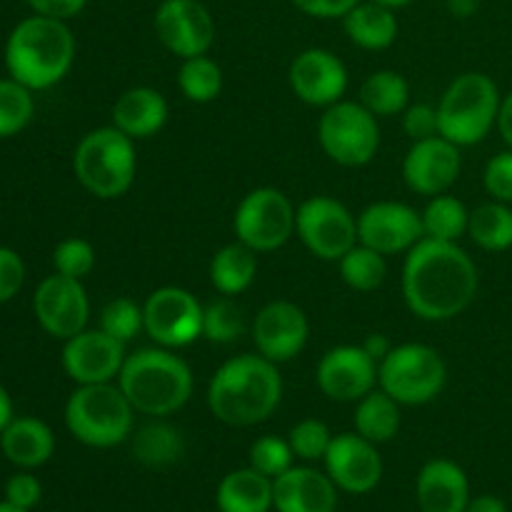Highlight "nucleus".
I'll use <instances>...</instances> for the list:
<instances>
[{
  "instance_id": "4be33fe9",
  "label": "nucleus",
  "mask_w": 512,
  "mask_h": 512,
  "mask_svg": "<svg viewBox=\"0 0 512 512\" xmlns=\"http://www.w3.org/2000/svg\"><path fill=\"white\" fill-rule=\"evenodd\" d=\"M273 508L278 512H335L338 485L315 468H290L273 480Z\"/></svg>"
},
{
  "instance_id": "ddd939ff",
  "label": "nucleus",
  "mask_w": 512,
  "mask_h": 512,
  "mask_svg": "<svg viewBox=\"0 0 512 512\" xmlns=\"http://www.w3.org/2000/svg\"><path fill=\"white\" fill-rule=\"evenodd\" d=\"M153 28L163 48L180 60L208 55L215 43V20L200 0H163Z\"/></svg>"
},
{
  "instance_id": "a18cd8bd",
  "label": "nucleus",
  "mask_w": 512,
  "mask_h": 512,
  "mask_svg": "<svg viewBox=\"0 0 512 512\" xmlns=\"http://www.w3.org/2000/svg\"><path fill=\"white\" fill-rule=\"evenodd\" d=\"M40 498H43V488H40L38 478L28 473L13 475L5 485V500L20 510H33L40 503Z\"/></svg>"
},
{
  "instance_id": "5701e85b",
  "label": "nucleus",
  "mask_w": 512,
  "mask_h": 512,
  "mask_svg": "<svg viewBox=\"0 0 512 512\" xmlns=\"http://www.w3.org/2000/svg\"><path fill=\"white\" fill-rule=\"evenodd\" d=\"M415 495L420 512H465L470 503L468 475L455 460H428L418 473Z\"/></svg>"
},
{
  "instance_id": "6ab92c4d",
  "label": "nucleus",
  "mask_w": 512,
  "mask_h": 512,
  "mask_svg": "<svg viewBox=\"0 0 512 512\" xmlns=\"http://www.w3.org/2000/svg\"><path fill=\"white\" fill-rule=\"evenodd\" d=\"M125 343L105 330H88L65 340L63 370L78 385H98L118 380L125 365Z\"/></svg>"
},
{
  "instance_id": "aec40b11",
  "label": "nucleus",
  "mask_w": 512,
  "mask_h": 512,
  "mask_svg": "<svg viewBox=\"0 0 512 512\" xmlns=\"http://www.w3.org/2000/svg\"><path fill=\"white\" fill-rule=\"evenodd\" d=\"M308 338V315L300 305L290 303V300H273V303L263 305L260 313L255 315V348L263 358L273 360V363H288L295 355L303 353Z\"/></svg>"
},
{
  "instance_id": "39448f33",
  "label": "nucleus",
  "mask_w": 512,
  "mask_h": 512,
  "mask_svg": "<svg viewBox=\"0 0 512 512\" xmlns=\"http://www.w3.org/2000/svg\"><path fill=\"white\" fill-rule=\"evenodd\" d=\"M73 170L78 183L95 198H123L138 173L135 140L115 125L90 130L75 148Z\"/></svg>"
},
{
  "instance_id": "9b49d317",
  "label": "nucleus",
  "mask_w": 512,
  "mask_h": 512,
  "mask_svg": "<svg viewBox=\"0 0 512 512\" xmlns=\"http://www.w3.org/2000/svg\"><path fill=\"white\" fill-rule=\"evenodd\" d=\"M295 233L315 258L338 263L350 248L358 245V218L340 200L330 195H313L298 205Z\"/></svg>"
},
{
  "instance_id": "5fc2aeb1",
  "label": "nucleus",
  "mask_w": 512,
  "mask_h": 512,
  "mask_svg": "<svg viewBox=\"0 0 512 512\" xmlns=\"http://www.w3.org/2000/svg\"><path fill=\"white\" fill-rule=\"evenodd\" d=\"M370 3H378V5H385V8H390V10H398V8H405V5H410L413 0H370Z\"/></svg>"
},
{
  "instance_id": "9d476101",
  "label": "nucleus",
  "mask_w": 512,
  "mask_h": 512,
  "mask_svg": "<svg viewBox=\"0 0 512 512\" xmlns=\"http://www.w3.org/2000/svg\"><path fill=\"white\" fill-rule=\"evenodd\" d=\"M295 208L278 188H255L238 203L233 230L238 240L255 253H273L295 235Z\"/></svg>"
},
{
  "instance_id": "6e6552de",
  "label": "nucleus",
  "mask_w": 512,
  "mask_h": 512,
  "mask_svg": "<svg viewBox=\"0 0 512 512\" xmlns=\"http://www.w3.org/2000/svg\"><path fill=\"white\" fill-rule=\"evenodd\" d=\"M448 365L425 343L393 345L378 365V388L400 405H428L443 393Z\"/></svg>"
},
{
  "instance_id": "a211bd4d",
  "label": "nucleus",
  "mask_w": 512,
  "mask_h": 512,
  "mask_svg": "<svg viewBox=\"0 0 512 512\" xmlns=\"http://www.w3.org/2000/svg\"><path fill=\"white\" fill-rule=\"evenodd\" d=\"M463 158L460 148L443 135L415 140L403 160V178L413 193L418 195H443L458 183Z\"/></svg>"
},
{
  "instance_id": "3c124183",
  "label": "nucleus",
  "mask_w": 512,
  "mask_h": 512,
  "mask_svg": "<svg viewBox=\"0 0 512 512\" xmlns=\"http://www.w3.org/2000/svg\"><path fill=\"white\" fill-rule=\"evenodd\" d=\"M465 512H508V505L498 495H478V498H470Z\"/></svg>"
},
{
  "instance_id": "412c9836",
  "label": "nucleus",
  "mask_w": 512,
  "mask_h": 512,
  "mask_svg": "<svg viewBox=\"0 0 512 512\" xmlns=\"http://www.w3.org/2000/svg\"><path fill=\"white\" fill-rule=\"evenodd\" d=\"M288 80L298 100L313 108H330L348 90V68L325 48H308L290 63Z\"/></svg>"
},
{
  "instance_id": "0eeeda50",
  "label": "nucleus",
  "mask_w": 512,
  "mask_h": 512,
  "mask_svg": "<svg viewBox=\"0 0 512 512\" xmlns=\"http://www.w3.org/2000/svg\"><path fill=\"white\" fill-rule=\"evenodd\" d=\"M500 90L485 73H463L438 103V133L458 148L478 145L498 125Z\"/></svg>"
},
{
  "instance_id": "b1692460",
  "label": "nucleus",
  "mask_w": 512,
  "mask_h": 512,
  "mask_svg": "<svg viewBox=\"0 0 512 512\" xmlns=\"http://www.w3.org/2000/svg\"><path fill=\"white\" fill-rule=\"evenodd\" d=\"M168 100L163 93L148 85L130 88L115 100L113 105V125L130 135L133 140H145L158 135L168 123Z\"/></svg>"
},
{
  "instance_id": "f03ea898",
  "label": "nucleus",
  "mask_w": 512,
  "mask_h": 512,
  "mask_svg": "<svg viewBox=\"0 0 512 512\" xmlns=\"http://www.w3.org/2000/svg\"><path fill=\"white\" fill-rule=\"evenodd\" d=\"M283 400L278 363L263 355H235L225 360L208 385V408L220 423L250 428L265 423Z\"/></svg>"
},
{
  "instance_id": "cd10ccee",
  "label": "nucleus",
  "mask_w": 512,
  "mask_h": 512,
  "mask_svg": "<svg viewBox=\"0 0 512 512\" xmlns=\"http://www.w3.org/2000/svg\"><path fill=\"white\" fill-rule=\"evenodd\" d=\"M255 275H258V253L240 240L220 248L210 260V283L225 298L245 293L255 283Z\"/></svg>"
},
{
  "instance_id": "a19ab883",
  "label": "nucleus",
  "mask_w": 512,
  "mask_h": 512,
  "mask_svg": "<svg viewBox=\"0 0 512 512\" xmlns=\"http://www.w3.org/2000/svg\"><path fill=\"white\" fill-rule=\"evenodd\" d=\"M55 273L68 278L83 280L95 268V248L83 238H68L55 248L53 253Z\"/></svg>"
},
{
  "instance_id": "dca6fc26",
  "label": "nucleus",
  "mask_w": 512,
  "mask_h": 512,
  "mask_svg": "<svg viewBox=\"0 0 512 512\" xmlns=\"http://www.w3.org/2000/svg\"><path fill=\"white\" fill-rule=\"evenodd\" d=\"M423 238V218L408 203L380 200L358 215V243L383 255L408 253Z\"/></svg>"
},
{
  "instance_id": "7c9ffc66",
  "label": "nucleus",
  "mask_w": 512,
  "mask_h": 512,
  "mask_svg": "<svg viewBox=\"0 0 512 512\" xmlns=\"http://www.w3.org/2000/svg\"><path fill=\"white\" fill-rule=\"evenodd\" d=\"M360 103L375 115V118H393L405 113L410 103V85L395 70H375L360 85Z\"/></svg>"
},
{
  "instance_id": "49530a36",
  "label": "nucleus",
  "mask_w": 512,
  "mask_h": 512,
  "mask_svg": "<svg viewBox=\"0 0 512 512\" xmlns=\"http://www.w3.org/2000/svg\"><path fill=\"white\" fill-rule=\"evenodd\" d=\"M300 13L310 15V18L333 20L345 18L360 0H290Z\"/></svg>"
},
{
  "instance_id": "f8f14e48",
  "label": "nucleus",
  "mask_w": 512,
  "mask_h": 512,
  "mask_svg": "<svg viewBox=\"0 0 512 512\" xmlns=\"http://www.w3.org/2000/svg\"><path fill=\"white\" fill-rule=\"evenodd\" d=\"M203 313L205 308L190 290L165 285L143 303V330L160 348H188L203 338Z\"/></svg>"
},
{
  "instance_id": "6e6d98bb",
  "label": "nucleus",
  "mask_w": 512,
  "mask_h": 512,
  "mask_svg": "<svg viewBox=\"0 0 512 512\" xmlns=\"http://www.w3.org/2000/svg\"><path fill=\"white\" fill-rule=\"evenodd\" d=\"M0 512H28V510H20V508H15V505H10L8 500H5V503H0Z\"/></svg>"
},
{
  "instance_id": "603ef678",
  "label": "nucleus",
  "mask_w": 512,
  "mask_h": 512,
  "mask_svg": "<svg viewBox=\"0 0 512 512\" xmlns=\"http://www.w3.org/2000/svg\"><path fill=\"white\" fill-rule=\"evenodd\" d=\"M480 0H448V8L455 18H470L478 10Z\"/></svg>"
},
{
  "instance_id": "72a5a7b5",
  "label": "nucleus",
  "mask_w": 512,
  "mask_h": 512,
  "mask_svg": "<svg viewBox=\"0 0 512 512\" xmlns=\"http://www.w3.org/2000/svg\"><path fill=\"white\" fill-rule=\"evenodd\" d=\"M340 278L348 288L358 290V293H370V290H378L380 285L388 278V263H385V255L378 250L368 248V245L358 243L355 248H350L343 258L338 260Z\"/></svg>"
},
{
  "instance_id": "1a4fd4ad",
  "label": "nucleus",
  "mask_w": 512,
  "mask_h": 512,
  "mask_svg": "<svg viewBox=\"0 0 512 512\" xmlns=\"http://www.w3.org/2000/svg\"><path fill=\"white\" fill-rule=\"evenodd\" d=\"M318 140L333 163L343 168H363L378 155V118L363 103L338 100L320 115Z\"/></svg>"
},
{
  "instance_id": "2f4dec72",
  "label": "nucleus",
  "mask_w": 512,
  "mask_h": 512,
  "mask_svg": "<svg viewBox=\"0 0 512 512\" xmlns=\"http://www.w3.org/2000/svg\"><path fill=\"white\" fill-rule=\"evenodd\" d=\"M468 235L478 248L490 250V253H503L512 248V210L508 203H490L478 205L470 210Z\"/></svg>"
},
{
  "instance_id": "ea45409f",
  "label": "nucleus",
  "mask_w": 512,
  "mask_h": 512,
  "mask_svg": "<svg viewBox=\"0 0 512 512\" xmlns=\"http://www.w3.org/2000/svg\"><path fill=\"white\" fill-rule=\"evenodd\" d=\"M248 458L250 468L275 480L278 475H283L285 470L293 468L295 453L293 448H290L288 440L278 438V435H263V438H258L250 445Z\"/></svg>"
},
{
  "instance_id": "79ce46f5",
  "label": "nucleus",
  "mask_w": 512,
  "mask_h": 512,
  "mask_svg": "<svg viewBox=\"0 0 512 512\" xmlns=\"http://www.w3.org/2000/svg\"><path fill=\"white\" fill-rule=\"evenodd\" d=\"M485 190L498 203H512V148L493 155L485 165Z\"/></svg>"
},
{
  "instance_id": "de8ad7c7",
  "label": "nucleus",
  "mask_w": 512,
  "mask_h": 512,
  "mask_svg": "<svg viewBox=\"0 0 512 512\" xmlns=\"http://www.w3.org/2000/svg\"><path fill=\"white\" fill-rule=\"evenodd\" d=\"M25 3L35 10V15L70 20V18H75L78 13H83V8L88 5V0H25Z\"/></svg>"
},
{
  "instance_id": "423d86ee",
  "label": "nucleus",
  "mask_w": 512,
  "mask_h": 512,
  "mask_svg": "<svg viewBox=\"0 0 512 512\" xmlns=\"http://www.w3.org/2000/svg\"><path fill=\"white\" fill-rule=\"evenodd\" d=\"M65 425L78 443L108 450L133 438L135 408L120 385H78L65 405Z\"/></svg>"
},
{
  "instance_id": "f704fd0d",
  "label": "nucleus",
  "mask_w": 512,
  "mask_h": 512,
  "mask_svg": "<svg viewBox=\"0 0 512 512\" xmlns=\"http://www.w3.org/2000/svg\"><path fill=\"white\" fill-rule=\"evenodd\" d=\"M178 88L190 103H213L223 90V70L208 55L185 58L178 70Z\"/></svg>"
},
{
  "instance_id": "09e8293b",
  "label": "nucleus",
  "mask_w": 512,
  "mask_h": 512,
  "mask_svg": "<svg viewBox=\"0 0 512 512\" xmlns=\"http://www.w3.org/2000/svg\"><path fill=\"white\" fill-rule=\"evenodd\" d=\"M360 345H363L365 353H368L378 365H380V360H383L385 355L393 350V343H390L388 335H383V333H370Z\"/></svg>"
},
{
  "instance_id": "c03bdc74",
  "label": "nucleus",
  "mask_w": 512,
  "mask_h": 512,
  "mask_svg": "<svg viewBox=\"0 0 512 512\" xmlns=\"http://www.w3.org/2000/svg\"><path fill=\"white\" fill-rule=\"evenodd\" d=\"M25 280V265L20 255L10 248H0V303L20 293Z\"/></svg>"
},
{
  "instance_id": "f3484780",
  "label": "nucleus",
  "mask_w": 512,
  "mask_h": 512,
  "mask_svg": "<svg viewBox=\"0 0 512 512\" xmlns=\"http://www.w3.org/2000/svg\"><path fill=\"white\" fill-rule=\"evenodd\" d=\"M323 463L325 473L338 485V490L350 495L373 493L383 480V458L378 445L358 433L333 435Z\"/></svg>"
},
{
  "instance_id": "c85d7f7f",
  "label": "nucleus",
  "mask_w": 512,
  "mask_h": 512,
  "mask_svg": "<svg viewBox=\"0 0 512 512\" xmlns=\"http://www.w3.org/2000/svg\"><path fill=\"white\" fill-rule=\"evenodd\" d=\"M400 430V403L390 398L385 390H370L358 400L355 408V433L370 443H388Z\"/></svg>"
},
{
  "instance_id": "a878e982",
  "label": "nucleus",
  "mask_w": 512,
  "mask_h": 512,
  "mask_svg": "<svg viewBox=\"0 0 512 512\" xmlns=\"http://www.w3.org/2000/svg\"><path fill=\"white\" fill-rule=\"evenodd\" d=\"M220 512H270L273 510V478L253 468L225 475L215 493Z\"/></svg>"
},
{
  "instance_id": "473e14b6",
  "label": "nucleus",
  "mask_w": 512,
  "mask_h": 512,
  "mask_svg": "<svg viewBox=\"0 0 512 512\" xmlns=\"http://www.w3.org/2000/svg\"><path fill=\"white\" fill-rule=\"evenodd\" d=\"M420 218H423L425 238L443 240V243H458L468 233L470 210L465 208L463 200L443 193L430 198V203L425 205Z\"/></svg>"
},
{
  "instance_id": "864d4df0",
  "label": "nucleus",
  "mask_w": 512,
  "mask_h": 512,
  "mask_svg": "<svg viewBox=\"0 0 512 512\" xmlns=\"http://www.w3.org/2000/svg\"><path fill=\"white\" fill-rule=\"evenodd\" d=\"M10 420H13V400H10V395L5 393V388L0 385V433L8 428Z\"/></svg>"
},
{
  "instance_id": "c756f323",
  "label": "nucleus",
  "mask_w": 512,
  "mask_h": 512,
  "mask_svg": "<svg viewBox=\"0 0 512 512\" xmlns=\"http://www.w3.org/2000/svg\"><path fill=\"white\" fill-rule=\"evenodd\" d=\"M185 455V440L178 428L168 423H150L133 433V458L145 468H170Z\"/></svg>"
},
{
  "instance_id": "bb28decb",
  "label": "nucleus",
  "mask_w": 512,
  "mask_h": 512,
  "mask_svg": "<svg viewBox=\"0 0 512 512\" xmlns=\"http://www.w3.org/2000/svg\"><path fill=\"white\" fill-rule=\"evenodd\" d=\"M345 35L350 43L363 50H385L398 38V18L395 10L385 5L360 0L353 10L343 18Z\"/></svg>"
},
{
  "instance_id": "7ed1b4c3",
  "label": "nucleus",
  "mask_w": 512,
  "mask_h": 512,
  "mask_svg": "<svg viewBox=\"0 0 512 512\" xmlns=\"http://www.w3.org/2000/svg\"><path fill=\"white\" fill-rule=\"evenodd\" d=\"M75 60V38L65 20L33 15L20 20L5 45V65L13 80L30 90L53 88Z\"/></svg>"
},
{
  "instance_id": "393cba45",
  "label": "nucleus",
  "mask_w": 512,
  "mask_h": 512,
  "mask_svg": "<svg viewBox=\"0 0 512 512\" xmlns=\"http://www.w3.org/2000/svg\"><path fill=\"white\" fill-rule=\"evenodd\" d=\"M0 448L5 458L18 468H40L48 463L55 450L53 430L38 418L10 420L8 428L0 433Z\"/></svg>"
},
{
  "instance_id": "8fccbe9b",
  "label": "nucleus",
  "mask_w": 512,
  "mask_h": 512,
  "mask_svg": "<svg viewBox=\"0 0 512 512\" xmlns=\"http://www.w3.org/2000/svg\"><path fill=\"white\" fill-rule=\"evenodd\" d=\"M495 128L500 130L503 140L508 143V148H512V90L500 100V110H498V125Z\"/></svg>"
},
{
  "instance_id": "4c0bfd02",
  "label": "nucleus",
  "mask_w": 512,
  "mask_h": 512,
  "mask_svg": "<svg viewBox=\"0 0 512 512\" xmlns=\"http://www.w3.org/2000/svg\"><path fill=\"white\" fill-rule=\"evenodd\" d=\"M100 330L128 345L143 330V305L130 298H115L100 313Z\"/></svg>"
},
{
  "instance_id": "c9c22d12",
  "label": "nucleus",
  "mask_w": 512,
  "mask_h": 512,
  "mask_svg": "<svg viewBox=\"0 0 512 512\" xmlns=\"http://www.w3.org/2000/svg\"><path fill=\"white\" fill-rule=\"evenodd\" d=\"M33 90L18 80H0V138L20 133L33 118Z\"/></svg>"
},
{
  "instance_id": "e433bc0d",
  "label": "nucleus",
  "mask_w": 512,
  "mask_h": 512,
  "mask_svg": "<svg viewBox=\"0 0 512 512\" xmlns=\"http://www.w3.org/2000/svg\"><path fill=\"white\" fill-rule=\"evenodd\" d=\"M243 313L228 298L205 305L203 338L215 345H228L243 335Z\"/></svg>"
},
{
  "instance_id": "2eb2a0df",
  "label": "nucleus",
  "mask_w": 512,
  "mask_h": 512,
  "mask_svg": "<svg viewBox=\"0 0 512 512\" xmlns=\"http://www.w3.org/2000/svg\"><path fill=\"white\" fill-rule=\"evenodd\" d=\"M315 380L325 398L335 403H358L378 388V363L363 345H335L320 358Z\"/></svg>"
},
{
  "instance_id": "f257e3e1",
  "label": "nucleus",
  "mask_w": 512,
  "mask_h": 512,
  "mask_svg": "<svg viewBox=\"0 0 512 512\" xmlns=\"http://www.w3.org/2000/svg\"><path fill=\"white\" fill-rule=\"evenodd\" d=\"M478 285V265L458 243L423 238L405 255L403 298L420 320L445 323L463 315Z\"/></svg>"
},
{
  "instance_id": "58836bf2",
  "label": "nucleus",
  "mask_w": 512,
  "mask_h": 512,
  "mask_svg": "<svg viewBox=\"0 0 512 512\" xmlns=\"http://www.w3.org/2000/svg\"><path fill=\"white\" fill-rule=\"evenodd\" d=\"M288 443L293 448L295 458L305 460V463H315V460L325 458L330 443H333V433H330L323 420L305 418L290 428Z\"/></svg>"
},
{
  "instance_id": "4468645a",
  "label": "nucleus",
  "mask_w": 512,
  "mask_h": 512,
  "mask_svg": "<svg viewBox=\"0 0 512 512\" xmlns=\"http://www.w3.org/2000/svg\"><path fill=\"white\" fill-rule=\"evenodd\" d=\"M35 318L48 335L58 340H70L83 333L90 318V300L83 280L68 275H48L38 285L33 298Z\"/></svg>"
},
{
  "instance_id": "20e7f679",
  "label": "nucleus",
  "mask_w": 512,
  "mask_h": 512,
  "mask_svg": "<svg viewBox=\"0 0 512 512\" xmlns=\"http://www.w3.org/2000/svg\"><path fill=\"white\" fill-rule=\"evenodd\" d=\"M118 385L135 408L150 418H165L183 408L195 388L190 365L168 348H143L125 358Z\"/></svg>"
},
{
  "instance_id": "37998d69",
  "label": "nucleus",
  "mask_w": 512,
  "mask_h": 512,
  "mask_svg": "<svg viewBox=\"0 0 512 512\" xmlns=\"http://www.w3.org/2000/svg\"><path fill=\"white\" fill-rule=\"evenodd\" d=\"M403 130L408 133V138L413 140H425L433 138L438 133V108L428 103H415L408 105L403 113Z\"/></svg>"
}]
</instances>
